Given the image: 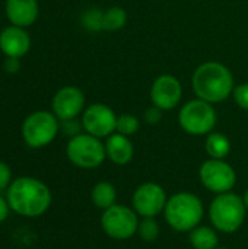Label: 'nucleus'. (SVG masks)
I'll return each instance as SVG.
<instances>
[{
    "label": "nucleus",
    "instance_id": "obj_17",
    "mask_svg": "<svg viewBox=\"0 0 248 249\" xmlns=\"http://www.w3.org/2000/svg\"><path fill=\"white\" fill-rule=\"evenodd\" d=\"M91 201L96 209L104 212L117 204V188L108 181H99L91 190Z\"/></svg>",
    "mask_w": 248,
    "mask_h": 249
},
{
    "label": "nucleus",
    "instance_id": "obj_10",
    "mask_svg": "<svg viewBox=\"0 0 248 249\" xmlns=\"http://www.w3.org/2000/svg\"><path fill=\"white\" fill-rule=\"evenodd\" d=\"M117 117L118 115L111 107L102 102H95L86 105L85 111L80 115V123L85 133L105 140L115 133Z\"/></svg>",
    "mask_w": 248,
    "mask_h": 249
},
{
    "label": "nucleus",
    "instance_id": "obj_1",
    "mask_svg": "<svg viewBox=\"0 0 248 249\" xmlns=\"http://www.w3.org/2000/svg\"><path fill=\"white\" fill-rule=\"evenodd\" d=\"M6 200L10 210L16 214L35 219L50 209L53 194L42 181L34 177H20L13 179L9 185Z\"/></svg>",
    "mask_w": 248,
    "mask_h": 249
},
{
    "label": "nucleus",
    "instance_id": "obj_12",
    "mask_svg": "<svg viewBox=\"0 0 248 249\" xmlns=\"http://www.w3.org/2000/svg\"><path fill=\"white\" fill-rule=\"evenodd\" d=\"M183 85L180 79L170 73L159 74L151 85L149 99L151 104L162 109L164 112L175 109L183 99Z\"/></svg>",
    "mask_w": 248,
    "mask_h": 249
},
{
    "label": "nucleus",
    "instance_id": "obj_5",
    "mask_svg": "<svg viewBox=\"0 0 248 249\" xmlns=\"http://www.w3.org/2000/svg\"><path fill=\"white\" fill-rule=\"evenodd\" d=\"M178 125L180 128L193 137H202L212 133L218 123V112L215 105L194 98L184 102L178 109Z\"/></svg>",
    "mask_w": 248,
    "mask_h": 249
},
{
    "label": "nucleus",
    "instance_id": "obj_24",
    "mask_svg": "<svg viewBox=\"0 0 248 249\" xmlns=\"http://www.w3.org/2000/svg\"><path fill=\"white\" fill-rule=\"evenodd\" d=\"M231 98L234 99V102L238 108L248 111V82L235 85Z\"/></svg>",
    "mask_w": 248,
    "mask_h": 249
},
{
    "label": "nucleus",
    "instance_id": "obj_4",
    "mask_svg": "<svg viewBox=\"0 0 248 249\" xmlns=\"http://www.w3.org/2000/svg\"><path fill=\"white\" fill-rule=\"evenodd\" d=\"M247 213L243 197L232 191L215 196L208 209L212 228L227 235L235 233L243 228Z\"/></svg>",
    "mask_w": 248,
    "mask_h": 249
},
{
    "label": "nucleus",
    "instance_id": "obj_2",
    "mask_svg": "<svg viewBox=\"0 0 248 249\" xmlns=\"http://www.w3.org/2000/svg\"><path fill=\"white\" fill-rule=\"evenodd\" d=\"M191 88L196 98L216 105L232 96L235 79L228 66L210 60L196 67L191 76Z\"/></svg>",
    "mask_w": 248,
    "mask_h": 249
},
{
    "label": "nucleus",
    "instance_id": "obj_11",
    "mask_svg": "<svg viewBox=\"0 0 248 249\" xmlns=\"http://www.w3.org/2000/svg\"><path fill=\"white\" fill-rule=\"evenodd\" d=\"M168 196L162 185L156 182L140 184L132 196V207L139 217H156L164 213Z\"/></svg>",
    "mask_w": 248,
    "mask_h": 249
},
{
    "label": "nucleus",
    "instance_id": "obj_20",
    "mask_svg": "<svg viewBox=\"0 0 248 249\" xmlns=\"http://www.w3.org/2000/svg\"><path fill=\"white\" fill-rule=\"evenodd\" d=\"M129 13L121 6H111L104 13V31L117 32L127 25Z\"/></svg>",
    "mask_w": 248,
    "mask_h": 249
},
{
    "label": "nucleus",
    "instance_id": "obj_23",
    "mask_svg": "<svg viewBox=\"0 0 248 249\" xmlns=\"http://www.w3.org/2000/svg\"><path fill=\"white\" fill-rule=\"evenodd\" d=\"M139 130H140V120L134 114H120L117 117V127H115L117 133L132 137L137 134Z\"/></svg>",
    "mask_w": 248,
    "mask_h": 249
},
{
    "label": "nucleus",
    "instance_id": "obj_28",
    "mask_svg": "<svg viewBox=\"0 0 248 249\" xmlns=\"http://www.w3.org/2000/svg\"><path fill=\"white\" fill-rule=\"evenodd\" d=\"M3 70L7 74H16L20 70V58L6 57L4 61H3Z\"/></svg>",
    "mask_w": 248,
    "mask_h": 249
},
{
    "label": "nucleus",
    "instance_id": "obj_30",
    "mask_svg": "<svg viewBox=\"0 0 248 249\" xmlns=\"http://www.w3.org/2000/svg\"><path fill=\"white\" fill-rule=\"evenodd\" d=\"M241 197H243L244 206H246V209H247V212H248V190H247V191H244V194H243Z\"/></svg>",
    "mask_w": 248,
    "mask_h": 249
},
{
    "label": "nucleus",
    "instance_id": "obj_13",
    "mask_svg": "<svg viewBox=\"0 0 248 249\" xmlns=\"http://www.w3.org/2000/svg\"><path fill=\"white\" fill-rule=\"evenodd\" d=\"M86 108V96L83 90L77 86H63L60 88L51 99V111L60 120H73L82 115Z\"/></svg>",
    "mask_w": 248,
    "mask_h": 249
},
{
    "label": "nucleus",
    "instance_id": "obj_22",
    "mask_svg": "<svg viewBox=\"0 0 248 249\" xmlns=\"http://www.w3.org/2000/svg\"><path fill=\"white\" fill-rule=\"evenodd\" d=\"M137 235L146 244H152V242L158 241V238L161 235V226H159L156 217H140Z\"/></svg>",
    "mask_w": 248,
    "mask_h": 249
},
{
    "label": "nucleus",
    "instance_id": "obj_31",
    "mask_svg": "<svg viewBox=\"0 0 248 249\" xmlns=\"http://www.w3.org/2000/svg\"><path fill=\"white\" fill-rule=\"evenodd\" d=\"M216 249H229V248H221V247H218V248Z\"/></svg>",
    "mask_w": 248,
    "mask_h": 249
},
{
    "label": "nucleus",
    "instance_id": "obj_26",
    "mask_svg": "<svg viewBox=\"0 0 248 249\" xmlns=\"http://www.w3.org/2000/svg\"><path fill=\"white\" fill-rule=\"evenodd\" d=\"M162 114H164L162 109H159V108L155 107V105H151V107H148V108L145 109V112H143V121H145L146 124H149V125H156V124L161 123Z\"/></svg>",
    "mask_w": 248,
    "mask_h": 249
},
{
    "label": "nucleus",
    "instance_id": "obj_3",
    "mask_svg": "<svg viewBox=\"0 0 248 249\" xmlns=\"http://www.w3.org/2000/svg\"><path fill=\"white\" fill-rule=\"evenodd\" d=\"M167 225L178 233H190L200 226L205 217V206L199 196L190 191H178L168 197L164 209Z\"/></svg>",
    "mask_w": 248,
    "mask_h": 249
},
{
    "label": "nucleus",
    "instance_id": "obj_8",
    "mask_svg": "<svg viewBox=\"0 0 248 249\" xmlns=\"http://www.w3.org/2000/svg\"><path fill=\"white\" fill-rule=\"evenodd\" d=\"M140 217L133 207L124 204H114L101 214L102 232L114 241H127L137 235Z\"/></svg>",
    "mask_w": 248,
    "mask_h": 249
},
{
    "label": "nucleus",
    "instance_id": "obj_15",
    "mask_svg": "<svg viewBox=\"0 0 248 249\" xmlns=\"http://www.w3.org/2000/svg\"><path fill=\"white\" fill-rule=\"evenodd\" d=\"M4 13L10 25L26 29L37 22L39 16V3L38 0H6Z\"/></svg>",
    "mask_w": 248,
    "mask_h": 249
},
{
    "label": "nucleus",
    "instance_id": "obj_19",
    "mask_svg": "<svg viewBox=\"0 0 248 249\" xmlns=\"http://www.w3.org/2000/svg\"><path fill=\"white\" fill-rule=\"evenodd\" d=\"M189 242L193 249H216L219 245L218 231L210 226H197L189 233Z\"/></svg>",
    "mask_w": 248,
    "mask_h": 249
},
{
    "label": "nucleus",
    "instance_id": "obj_14",
    "mask_svg": "<svg viewBox=\"0 0 248 249\" xmlns=\"http://www.w3.org/2000/svg\"><path fill=\"white\" fill-rule=\"evenodd\" d=\"M31 36L25 28L9 25L0 31V51L4 57L22 58L31 50Z\"/></svg>",
    "mask_w": 248,
    "mask_h": 249
},
{
    "label": "nucleus",
    "instance_id": "obj_29",
    "mask_svg": "<svg viewBox=\"0 0 248 249\" xmlns=\"http://www.w3.org/2000/svg\"><path fill=\"white\" fill-rule=\"evenodd\" d=\"M9 213H10L9 203H7V200H6V197H1V196H0V225L9 217Z\"/></svg>",
    "mask_w": 248,
    "mask_h": 249
},
{
    "label": "nucleus",
    "instance_id": "obj_25",
    "mask_svg": "<svg viewBox=\"0 0 248 249\" xmlns=\"http://www.w3.org/2000/svg\"><path fill=\"white\" fill-rule=\"evenodd\" d=\"M83 130L82 127V123L77 121V118H73V120H66V121H60V131H63L64 134L70 137H75L77 134H80Z\"/></svg>",
    "mask_w": 248,
    "mask_h": 249
},
{
    "label": "nucleus",
    "instance_id": "obj_7",
    "mask_svg": "<svg viewBox=\"0 0 248 249\" xmlns=\"http://www.w3.org/2000/svg\"><path fill=\"white\" fill-rule=\"evenodd\" d=\"M66 156L76 168L95 169L107 160L105 143L101 139L82 131L69 139L66 144Z\"/></svg>",
    "mask_w": 248,
    "mask_h": 249
},
{
    "label": "nucleus",
    "instance_id": "obj_21",
    "mask_svg": "<svg viewBox=\"0 0 248 249\" xmlns=\"http://www.w3.org/2000/svg\"><path fill=\"white\" fill-rule=\"evenodd\" d=\"M104 13L105 10L101 7H88L80 15V25L85 31L96 34L104 31Z\"/></svg>",
    "mask_w": 248,
    "mask_h": 249
},
{
    "label": "nucleus",
    "instance_id": "obj_9",
    "mask_svg": "<svg viewBox=\"0 0 248 249\" xmlns=\"http://www.w3.org/2000/svg\"><path fill=\"white\" fill-rule=\"evenodd\" d=\"M199 179L209 193L218 196L232 191L237 184V172L225 159L209 158L199 168Z\"/></svg>",
    "mask_w": 248,
    "mask_h": 249
},
{
    "label": "nucleus",
    "instance_id": "obj_16",
    "mask_svg": "<svg viewBox=\"0 0 248 249\" xmlns=\"http://www.w3.org/2000/svg\"><path fill=\"white\" fill-rule=\"evenodd\" d=\"M105 153L107 159L117 165V166H126L129 165L134 158V146L130 137L123 136L120 133H114L110 137L105 139Z\"/></svg>",
    "mask_w": 248,
    "mask_h": 249
},
{
    "label": "nucleus",
    "instance_id": "obj_27",
    "mask_svg": "<svg viewBox=\"0 0 248 249\" xmlns=\"http://www.w3.org/2000/svg\"><path fill=\"white\" fill-rule=\"evenodd\" d=\"M12 184V171L6 162L0 160V190H7Z\"/></svg>",
    "mask_w": 248,
    "mask_h": 249
},
{
    "label": "nucleus",
    "instance_id": "obj_18",
    "mask_svg": "<svg viewBox=\"0 0 248 249\" xmlns=\"http://www.w3.org/2000/svg\"><path fill=\"white\" fill-rule=\"evenodd\" d=\"M232 144L227 134L219 131H212L205 139V150L212 159H225L231 153Z\"/></svg>",
    "mask_w": 248,
    "mask_h": 249
},
{
    "label": "nucleus",
    "instance_id": "obj_6",
    "mask_svg": "<svg viewBox=\"0 0 248 249\" xmlns=\"http://www.w3.org/2000/svg\"><path fill=\"white\" fill-rule=\"evenodd\" d=\"M60 133V120L53 111L38 109L25 117L20 134L25 144L31 149H42L51 144Z\"/></svg>",
    "mask_w": 248,
    "mask_h": 249
}]
</instances>
